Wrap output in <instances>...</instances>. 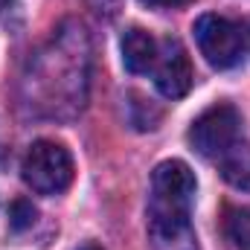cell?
Returning a JSON list of instances; mask_svg holds the SVG:
<instances>
[{"instance_id": "1", "label": "cell", "mask_w": 250, "mask_h": 250, "mask_svg": "<svg viewBox=\"0 0 250 250\" xmlns=\"http://www.w3.org/2000/svg\"><path fill=\"white\" fill-rule=\"evenodd\" d=\"M93 47L79 21H64L50 41L29 59L23 76V102L32 114L50 120L76 117L90 90Z\"/></svg>"}, {"instance_id": "2", "label": "cell", "mask_w": 250, "mask_h": 250, "mask_svg": "<svg viewBox=\"0 0 250 250\" xmlns=\"http://www.w3.org/2000/svg\"><path fill=\"white\" fill-rule=\"evenodd\" d=\"M26 187L38 195H59L73 184V157L56 140H38L29 146L21 163Z\"/></svg>"}, {"instance_id": "3", "label": "cell", "mask_w": 250, "mask_h": 250, "mask_svg": "<svg viewBox=\"0 0 250 250\" xmlns=\"http://www.w3.org/2000/svg\"><path fill=\"white\" fill-rule=\"evenodd\" d=\"M192 148L207 160H221L236 143H242V117L230 102L207 108L189 128Z\"/></svg>"}, {"instance_id": "4", "label": "cell", "mask_w": 250, "mask_h": 250, "mask_svg": "<svg viewBox=\"0 0 250 250\" xmlns=\"http://www.w3.org/2000/svg\"><path fill=\"white\" fill-rule=\"evenodd\" d=\"M189 209L192 207H187V204L148 198L146 230H148L151 248L154 250H198L195 227L189 221Z\"/></svg>"}, {"instance_id": "5", "label": "cell", "mask_w": 250, "mask_h": 250, "mask_svg": "<svg viewBox=\"0 0 250 250\" xmlns=\"http://www.w3.org/2000/svg\"><path fill=\"white\" fill-rule=\"evenodd\" d=\"M195 41L198 50L215 70H227L242 59V26H236L233 21L221 18V15H201L195 21Z\"/></svg>"}, {"instance_id": "6", "label": "cell", "mask_w": 250, "mask_h": 250, "mask_svg": "<svg viewBox=\"0 0 250 250\" xmlns=\"http://www.w3.org/2000/svg\"><path fill=\"white\" fill-rule=\"evenodd\" d=\"M154 84L166 99H181L192 87V62L178 38H163L157 44V62L151 67Z\"/></svg>"}, {"instance_id": "7", "label": "cell", "mask_w": 250, "mask_h": 250, "mask_svg": "<svg viewBox=\"0 0 250 250\" xmlns=\"http://www.w3.org/2000/svg\"><path fill=\"white\" fill-rule=\"evenodd\" d=\"M195 189H198L195 175H192V169H189L184 160H163L151 172V198L175 201V204L192 207Z\"/></svg>"}, {"instance_id": "8", "label": "cell", "mask_w": 250, "mask_h": 250, "mask_svg": "<svg viewBox=\"0 0 250 250\" xmlns=\"http://www.w3.org/2000/svg\"><path fill=\"white\" fill-rule=\"evenodd\" d=\"M157 62V41L140 29V26H131L125 29L123 35V64L128 73L140 76V73H148Z\"/></svg>"}, {"instance_id": "9", "label": "cell", "mask_w": 250, "mask_h": 250, "mask_svg": "<svg viewBox=\"0 0 250 250\" xmlns=\"http://www.w3.org/2000/svg\"><path fill=\"white\" fill-rule=\"evenodd\" d=\"M221 175L239 189H250V146L248 143H236L221 160Z\"/></svg>"}, {"instance_id": "10", "label": "cell", "mask_w": 250, "mask_h": 250, "mask_svg": "<svg viewBox=\"0 0 250 250\" xmlns=\"http://www.w3.org/2000/svg\"><path fill=\"white\" fill-rule=\"evenodd\" d=\"M128 105H131V123L134 128H140V131H146V128H157L160 123V108L157 105H151V99H146V96H140V93H128Z\"/></svg>"}, {"instance_id": "11", "label": "cell", "mask_w": 250, "mask_h": 250, "mask_svg": "<svg viewBox=\"0 0 250 250\" xmlns=\"http://www.w3.org/2000/svg\"><path fill=\"white\" fill-rule=\"evenodd\" d=\"M227 236L239 250H250V207L230 209V215H227Z\"/></svg>"}, {"instance_id": "12", "label": "cell", "mask_w": 250, "mask_h": 250, "mask_svg": "<svg viewBox=\"0 0 250 250\" xmlns=\"http://www.w3.org/2000/svg\"><path fill=\"white\" fill-rule=\"evenodd\" d=\"M35 215H38V209L32 207V201H23V198H18L15 204H12V209H9V224H12V230H29L32 224H35Z\"/></svg>"}, {"instance_id": "13", "label": "cell", "mask_w": 250, "mask_h": 250, "mask_svg": "<svg viewBox=\"0 0 250 250\" xmlns=\"http://www.w3.org/2000/svg\"><path fill=\"white\" fill-rule=\"evenodd\" d=\"M87 3H90V9H93L99 18H105V21L117 18L120 9H123V0H87Z\"/></svg>"}, {"instance_id": "14", "label": "cell", "mask_w": 250, "mask_h": 250, "mask_svg": "<svg viewBox=\"0 0 250 250\" xmlns=\"http://www.w3.org/2000/svg\"><path fill=\"white\" fill-rule=\"evenodd\" d=\"M146 6H154V9H178V6H187L192 0H143Z\"/></svg>"}, {"instance_id": "15", "label": "cell", "mask_w": 250, "mask_h": 250, "mask_svg": "<svg viewBox=\"0 0 250 250\" xmlns=\"http://www.w3.org/2000/svg\"><path fill=\"white\" fill-rule=\"evenodd\" d=\"M242 38H245V44H248V50H250V21L245 23V29H242Z\"/></svg>"}, {"instance_id": "16", "label": "cell", "mask_w": 250, "mask_h": 250, "mask_svg": "<svg viewBox=\"0 0 250 250\" xmlns=\"http://www.w3.org/2000/svg\"><path fill=\"white\" fill-rule=\"evenodd\" d=\"M79 250H105V248H99L96 242H84V245H82V248H79Z\"/></svg>"}, {"instance_id": "17", "label": "cell", "mask_w": 250, "mask_h": 250, "mask_svg": "<svg viewBox=\"0 0 250 250\" xmlns=\"http://www.w3.org/2000/svg\"><path fill=\"white\" fill-rule=\"evenodd\" d=\"M12 3H15V0H0V15H3V12H6V9L12 6Z\"/></svg>"}]
</instances>
